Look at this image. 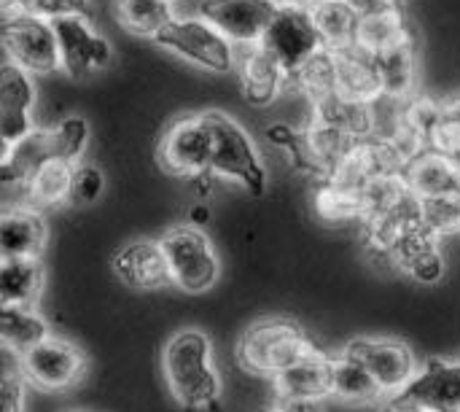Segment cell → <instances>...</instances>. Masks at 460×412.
<instances>
[{
	"instance_id": "d6986e66",
	"label": "cell",
	"mask_w": 460,
	"mask_h": 412,
	"mask_svg": "<svg viewBox=\"0 0 460 412\" xmlns=\"http://www.w3.org/2000/svg\"><path fill=\"white\" fill-rule=\"evenodd\" d=\"M404 181L415 197L460 194V159L439 148H426L407 165Z\"/></svg>"
},
{
	"instance_id": "7a4b0ae2",
	"label": "cell",
	"mask_w": 460,
	"mask_h": 412,
	"mask_svg": "<svg viewBox=\"0 0 460 412\" xmlns=\"http://www.w3.org/2000/svg\"><path fill=\"white\" fill-rule=\"evenodd\" d=\"M321 351L310 335L291 318L253 321L237 340V362L253 375H278L299 359Z\"/></svg>"
},
{
	"instance_id": "ab89813d",
	"label": "cell",
	"mask_w": 460,
	"mask_h": 412,
	"mask_svg": "<svg viewBox=\"0 0 460 412\" xmlns=\"http://www.w3.org/2000/svg\"><path fill=\"white\" fill-rule=\"evenodd\" d=\"M22 8H27V0H0V11H3V13L22 11Z\"/></svg>"
},
{
	"instance_id": "7402d4cb",
	"label": "cell",
	"mask_w": 460,
	"mask_h": 412,
	"mask_svg": "<svg viewBox=\"0 0 460 412\" xmlns=\"http://www.w3.org/2000/svg\"><path fill=\"white\" fill-rule=\"evenodd\" d=\"M377 57V70L383 78V92L385 100H410L418 86V73H420V59H418V46L415 35L394 49H385Z\"/></svg>"
},
{
	"instance_id": "ba28073f",
	"label": "cell",
	"mask_w": 460,
	"mask_h": 412,
	"mask_svg": "<svg viewBox=\"0 0 460 412\" xmlns=\"http://www.w3.org/2000/svg\"><path fill=\"white\" fill-rule=\"evenodd\" d=\"M259 43L288 70L291 78L310 57L326 49L321 30L313 19V11L307 5H294V3H283L278 8L275 19L270 22Z\"/></svg>"
},
{
	"instance_id": "f546056e",
	"label": "cell",
	"mask_w": 460,
	"mask_h": 412,
	"mask_svg": "<svg viewBox=\"0 0 460 412\" xmlns=\"http://www.w3.org/2000/svg\"><path fill=\"white\" fill-rule=\"evenodd\" d=\"M291 86H296L313 105H318L326 97L337 94V51L334 49H321L315 57H310L294 73Z\"/></svg>"
},
{
	"instance_id": "f1b7e54d",
	"label": "cell",
	"mask_w": 460,
	"mask_h": 412,
	"mask_svg": "<svg viewBox=\"0 0 460 412\" xmlns=\"http://www.w3.org/2000/svg\"><path fill=\"white\" fill-rule=\"evenodd\" d=\"M49 337V321L38 308L8 305L0 310V345L19 351L22 356Z\"/></svg>"
},
{
	"instance_id": "b9f144b4",
	"label": "cell",
	"mask_w": 460,
	"mask_h": 412,
	"mask_svg": "<svg viewBox=\"0 0 460 412\" xmlns=\"http://www.w3.org/2000/svg\"><path fill=\"white\" fill-rule=\"evenodd\" d=\"M283 3H294V5H307V8H310V5H315L318 0H283Z\"/></svg>"
},
{
	"instance_id": "8992f818",
	"label": "cell",
	"mask_w": 460,
	"mask_h": 412,
	"mask_svg": "<svg viewBox=\"0 0 460 412\" xmlns=\"http://www.w3.org/2000/svg\"><path fill=\"white\" fill-rule=\"evenodd\" d=\"M159 240L164 246L175 289L186 294H205L216 286L221 264L202 227L178 224V227H170Z\"/></svg>"
},
{
	"instance_id": "3957f363",
	"label": "cell",
	"mask_w": 460,
	"mask_h": 412,
	"mask_svg": "<svg viewBox=\"0 0 460 412\" xmlns=\"http://www.w3.org/2000/svg\"><path fill=\"white\" fill-rule=\"evenodd\" d=\"M205 119L213 132L210 175L240 184L248 194L261 197L267 192V167L261 165L248 130L224 111H205Z\"/></svg>"
},
{
	"instance_id": "bcb514c9",
	"label": "cell",
	"mask_w": 460,
	"mask_h": 412,
	"mask_svg": "<svg viewBox=\"0 0 460 412\" xmlns=\"http://www.w3.org/2000/svg\"><path fill=\"white\" fill-rule=\"evenodd\" d=\"M458 412H460V410H458Z\"/></svg>"
},
{
	"instance_id": "e0dca14e",
	"label": "cell",
	"mask_w": 460,
	"mask_h": 412,
	"mask_svg": "<svg viewBox=\"0 0 460 412\" xmlns=\"http://www.w3.org/2000/svg\"><path fill=\"white\" fill-rule=\"evenodd\" d=\"M337 51V94L358 103H380L385 97L377 57L358 43Z\"/></svg>"
},
{
	"instance_id": "ffe728a7",
	"label": "cell",
	"mask_w": 460,
	"mask_h": 412,
	"mask_svg": "<svg viewBox=\"0 0 460 412\" xmlns=\"http://www.w3.org/2000/svg\"><path fill=\"white\" fill-rule=\"evenodd\" d=\"M278 399H318L332 397V356L315 351L275 375Z\"/></svg>"
},
{
	"instance_id": "60d3db41",
	"label": "cell",
	"mask_w": 460,
	"mask_h": 412,
	"mask_svg": "<svg viewBox=\"0 0 460 412\" xmlns=\"http://www.w3.org/2000/svg\"><path fill=\"white\" fill-rule=\"evenodd\" d=\"M385 412H426V410H420V408H410V405H396V402H388Z\"/></svg>"
},
{
	"instance_id": "d6a6232c",
	"label": "cell",
	"mask_w": 460,
	"mask_h": 412,
	"mask_svg": "<svg viewBox=\"0 0 460 412\" xmlns=\"http://www.w3.org/2000/svg\"><path fill=\"white\" fill-rule=\"evenodd\" d=\"M434 148L460 159V92L442 100L439 127L434 135Z\"/></svg>"
},
{
	"instance_id": "f6af8a7d",
	"label": "cell",
	"mask_w": 460,
	"mask_h": 412,
	"mask_svg": "<svg viewBox=\"0 0 460 412\" xmlns=\"http://www.w3.org/2000/svg\"><path fill=\"white\" fill-rule=\"evenodd\" d=\"M27 3H30V0H27Z\"/></svg>"
},
{
	"instance_id": "cb8c5ba5",
	"label": "cell",
	"mask_w": 460,
	"mask_h": 412,
	"mask_svg": "<svg viewBox=\"0 0 460 412\" xmlns=\"http://www.w3.org/2000/svg\"><path fill=\"white\" fill-rule=\"evenodd\" d=\"M70 184H73V165L51 157L27 178V186H24L19 205H27V208L46 213L57 205L70 202Z\"/></svg>"
},
{
	"instance_id": "ac0fdd59",
	"label": "cell",
	"mask_w": 460,
	"mask_h": 412,
	"mask_svg": "<svg viewBox=\"0 0 460 412\" xmlns=\"http://www.w3.org/2000/svg\"><path fill=\"white\" fill-rule=\"evenodd\" d=\"M46 219L40 210L27 205H8L0 216V254L11 256H32L40 259L46 248Z\"/></svg>"
},
{
	"instance_id": "6da1fadb",
	"label": "cell",
	"mask_w": 460,
	"mask_h": 412,
	"mask_svg": "<svg viewBox=\"0 0 460 412\" xmlns=\"http://www.w3.org/2000/svg\"><path fill=\"white\" fill-rule=\"evenodd\" d=\"M170 394L186 410H216L221 381L213 367V343L199 329H181L162 356Z\"/></svg>"
},
{
	"instance_id": "277c9868",
	"label": "cell",
	"mask_w": 460,
	"mask_h": 412,
	"mask_svg": "<svg viewBox=\"0 0 460 412\" xmlns=\"http://www.w3.org/2000/svg\"><path fill=\"white\" fill-rule=\"evenodd\" d=\"M154 43L181 57L183 62L216 76L232 73L237 67V46L197 11L191 16H175L154 38Z\"/></svg>"
},
{
	"instance_id": "5bb4252c",
	"label": "cell",
	"mask_w": 460,
	"mask_h": 412,
	"mask_svg": "<svg viewBox=\"0 0 460 412\" xmlns=\"http://www.w3.org/2000/svg\"><path fill=\"white\" fill-rule=\"evenodd\" d=\"M388 402L410 405L426 412L460 410V362L429 359L415 378Z\"/></svg>"
},
{
	"instance_id": "83f0119b",
	"label": "cell",
	"mask_w": 460,
	"mask_h": 412,
	"mask_svg": "<svg viewBox=\"0 0 460 412\" xmlns=\"http://www.w3.org/2000/svg\"><path fill=\"white\" fill-rule=\"evenodd\" d=\"M116 22L140 38H156L178 13L170 0H113Z\"/></svg>"
},
{
	"instance_id": "484cf974",
	"label": "cell",
	"mask_w": 460,
	"mask_h": 412,
	"mask_svg": "<svg viewBox=\"0 0 460 412\" xmlns=\"http://www.w3.org/2000/svg\"><path fill=\"white\" fill-rule=\"evenodd\" d=\"M332 397L350 402V405H364V402H380L385 399L380 383L375 375L353 356L337 354L332 356Z\"/></svg>"
},
{
	"instance_id": "d590c367",
	"label": "cell",
	"mask_w": 460,
	"mask_h": 412,
	"mask_svg": "<svg viewBox=\"0 0 460 412\" xmlns=\"http://www.w3.org/2000/svg\"><path fill=\"white\" fill-rule=\"evenodd\" d=\"M3 375V386H0V394H3V412H24V375Z\"/></svg>"
},
{
	"instance_id": "4fadbf2b",
	"label": "cell",
	"mask_w": 460,
	"mask_h": 412,
	"mask_svg": "<svg viewBox=\"0 0 460 412\" xmlns=\"http://www.w3.org/2000/svg\"><path fill=\"white\" fill-rule=\"evenodd\" d=\"M35 100L32 73L5 59L0 67V154L11 151L35 130Z\"/></svg>"
},
{
	"instance_id": "9c48e42d",
	"label": "cell",
	"mask_w": 460,
	"mask_h": 412,
	"mask_svg": "<svg viewBox=\"0 0 460 412\" xmlns=\"http://www.w3.org/2000/svg\"><path fill=\"white\" fill-rule=\"evenodd\" d=\"M24 378L40 391L57 394L67 391L86 375V356L84 351L65 340V337H46L35 348H30L24 356Z\"/></svg>"
},
{
	"instance_id": "836d02e7",
	"label": "cell",
	"mask_w": 460,
	"mask_h": 412,
	"mask_svg": "<svg viewBox=\"0 0 460 412\" xmlns=\"http://www.w3.org/2000/svg\"><path fill=\"white\" fill-rule=\"evenodd\" d=\"M105 192V175L97 165L81 159L73 165V184H70V202L73 205H89L97 202Z\"/></svg>"
},
{
	"instance_id": "74e56055",
	"label": "cell",
	"mask_w": 460,
	"mask_h": 412,
	"mask_svg": "<svg viewBox=\"0 0 460 412\" xmlns=\"http://www.w3.org/2000/svg\"><path fill=\"white\" fill-rule=\"evenodd\" d=\"M278 408L286 412H321L318 399H278Z\"/></svg>"
},
{
	"instance_id": "603a6c76",
	"label": "cell",
	"mask_w": 460,
	"mask_h": 412,
	"mask_svg": "<svg viewBox=\"0 0 460 412\" xmlns=\"http://www.w3.org/2000/svg\"><path fill=\"white\" fill-rule=\"evenodd\" d=\"M43 294V267L32 256L3 259L0 267V308H38Z\"/></svg>"
},
{
	"instance_id": "30bf717a",
	"label": "cell",
	"mask_w": 460,
	"mask_h": 412,
	"mask_svg": "<svg viewBox=\"0 0 460 412\" xmlns=\"http://www.w3.org/2000/svg\"><path fill=\"white\" fill-rule=\"evenodd\" d=\"M59 40V57H62V70L70 78H84L89 73L105 70L113 59L111 40L92 24L86 13H73V16H59L51 19Z\"/></svg>"
},
{
	"instance_id": "f35d334b",
	"label": "cell",
	"mask_w": 460,
	"mask_h": 412,
	"mask_svg": "<svg viewBox=\"0 0 460 412\" xmlns=\"http://www.w3.org/2000/svg\"><path fill=\"white\" fill-rule=\"evenodd\" d=\"M208 221H210V208L202 205V202H194V205L189 208V224L202 227V224H208Z\"/></svg>"
},
{
	"instance_id": "e575fe53",
	"label": "cell",
	"mask_w": 460,
	"mask_h": 412,
	"mask_svg": "<svg viewBox=\"0 0 460 412\" xmlns=\"http://www.w3.org/2000/svg\"><path fill=\"white\" fill-rule=\"evenodd\" d=\"M27 8L46 16V19H59V16L86 13L89 0H30Z\"/></svg>"
},
{
	"instance_id": "7c38bea8",
	"label": "cell",
	"mask_w": 460,
	"mask_h": 412,
	"mask_svg": "<svg viewBox=\"0 0 460 412\" xmlns=\"http://www.w3.org/2000/svg\"><path fill=\"white\" fill-rule=\"evenodd\" d=\"M283 0H199L197 13L221 30L234 46L259 43Z\"/></svg>"
},
{
	"instance_id": "44dd1931",
	"label": "cell",
	"mask_w": 460,
	"mask_h": 412,
	"mask_svg": "<svg viewBox=\"0 0 460 412\" xmlns=\"http://www.w3.org/2000/svg\"><path fill=\"white\" fill-rule=\"evenodd\" d=\"M364 184L348 175L321 178L315 186V213L326 224L364 221Z\"/></svg>"
},
{
	"instance_id": "8d00e7d4",
	"label": "cell",
	"mask_w": 460,
	"mask_h": 412,
	"mask_svg": "<svg viewBox=\"0 0 460 412\" xmlns=\"http://www.w3.org/2000/svg\"><path fill=\"white\" fill-rule=\"evenodd\" d=\"M264 138H267L270 146H275V148H280V151L288 154V151L299 143L302 130H296V127H291V124H272V127H267Z\"/></svg>"
},
{
	"instance_id": "4dcf8cb0",
	"label": "cell",
	"mask_w": 460,
	"mask_h": 412,
	"mask_svg": "<svg viewBox=\"0 0 460 412\" xmlns=\"http://www.w3.org/2000/svg\"><path fill=\"white\" fill-rule=\"evenodd\" d=\"M49 146L54 159H62L67 165L81 162L89 148V121L81 113L62 116L54 127H49Z\"/></svg>"
},
{
	"instance_id": "ee69618b",
	"label": "cell",
	"mask_w": 460,
	"mask_h": 412,
	"mask_svg": "<svg viewBox=\"0 0 460 412\" xmlns=\"http://www.w3.org/2000/svg\"><path fill=\"white\" fill-rule=\"evenodd\" d=\"M170 3H181V0H170Z\"/></svg>"
},
{
	"instance_id": "7bdbcfd3",
	"label": "cell",
	"mask_w": 460,
	"mask_h": 412,
	"mask_svg": "<svg viewBox=\"0 0 460 412\" xmlns=\"http://www.w3.org/2000/svg\"><path fill=\"white\" fill-rule=\"evenodd\" d=\"M261 412H286L283 408H278V405H272V408H264Z\"/></svg>"
},
{
	"instance_id": "8fae6325",
	"label": "cell",
	"mask_w": 460,
	"mask_h": 412,
	"mask_svg": "<svg viewBox=\"0 0 460 412\" xmlns=\"http://www.w3.org/2000/svg\"><path fill=\"white\" fill-rule=\"evenodd\" d=\"M342 354L358 359L375 375L385 399H394L420 370L412 348L394 337H356L342 348Z\"/></svg>"
},
{
	"instance_id": "1f68e13d",
	"label": "cell",
	"mask_w": 460,
	"mask_h": 412,
	"mask_svg": "<svg viewBox=\"0 0 460 412\" xmlns=\"http://www.w3.org/2000/svg\"><path fill=\"white\" fill-rule=\"evenodd\" d=\"M420 221L439 240L460 235V194L420 197Z\"/></svg>"
},
{
	"instance_id": "52a82bcc",
	"label": "cell",
	"mask_w": 460,
	"mask_h": 412,
	"mask_svg": "<svg viewBox=\"0 0 460 412\" xmlns=\"http://www.w3.org/2000/svg\"><path fill=\"white\" fill-rule=\"evenodd\" d=\"M156 162L167 175L197 181L210 173L213 132L205 113H189L175 119L159 138Z\"/></svg>"
},
{
	"instance_id": "9a60e30c",
	"label": "cell",
	"mask_w": 460,
	"mask_h": 412,
	"mask_svg": "<svg viewBox=\"0 0 460 412\" xmlns=\"http://www.w3.org/2000/svg\"><path fill=\"white\" fill-rule=\"evenodd\" d=\"M111 267L124 286L137 289V291H154V289L172 286V275H170V264H167L162 240L140 237V240L124 243L113 254Z\"/></svg>"
},
{
	"instance_id": "4316f807",
	"label": "cell",
	"mask_w": 460,
	"mask_h": 412,
	"mask_svg": "<svg viewBox=\"0 0 460 412\" xmlns=\"http://www.w3.org/2000/svg\"><path fill=\"white\" fill-rule=\"evenodd\" d=\"M310 11L326 49H348L356 43L361 11L350 0H318Z\"/></svg>"
},
{
	"instance_id": "2e32d148",
	"label": "cell",
	"mask_w": 460,
	"mask_h": 412,
	"mask_svg": "<svg viewBox=\"0 0 460 412\" xmlns=\"http://www.w3.org/2000/svg\"><path fill=\"white\" fill-rule=\"evenodd\" d=\"M234 70L240 78L243 97L256 108L272 105L286 92V86H291L288 70L261 43L237 46V67Z\"/></svg>"
},
{
	"instance_id": "5b68a950",
	"label": "cell",
	"mask_w": 460,
	"mask_h": 412,
	"mask_svg": "<svg viewBox=\"0 0 460 412\" xmlns=\"http://www.w3.org/2000/svg\"><path fill=\"white\" fill-rule=\"evenodd\" d=\"M0 38H3L5 59L16 62L27 73L51 76L62 70L59 40H57V30L51 19L30 8L3 13Z\"/></svg>"
},
{
	"instance_id": "d4e9b609",
	"label": "cell",
	"mask_w": 460,
	"mask_h": 412,
	"mask_svg": "<svg viewBox=\"0 0 460 412\" xmlns=\"http://www.w3.org/2000/svg\"><path fill=\"white\" fill-rule=\"evenodd\" d=\"M412 38V27L410 19L404 13L402 5H388L380 11H367L361 13L358 22V38L356 43L372 54H380L385 49H394L404 40Z\"/></svg>"
}]
</instances>
